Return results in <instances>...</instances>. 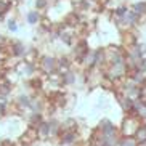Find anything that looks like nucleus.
Here are the masks:
<instances>
[{
	"instance_id": "nucleus-1",
	"label": "nucleus",
	"mask_w": 146,
	"mask_h": 146,
	"mask_svg": "<svg viewBox=\"0 0 146 146\" xmlns=\"http://www.w3.org/2000/svg\"><path fill=\"white\" fill-rule=\"evenodd\" d=\"M141 119L137 116H132V114H125V117L122 119V124L119 127V132L122 137H135L138 127L141 125Z\"/></svg>"
},
{
	"instance_id": "nucleus-2",
	"label": "nucleus",
	"mask_w": 146,
	"mask_h": 146,
	"mask_svg": "<svg viewBox=\"0 0 146 146\" xmlns=\"http://www.w3.org/2000/svg\"><path fill=\"white\" fill-rule=\"evenodd\" d=\"M37 66H39V69L45 76H50V74L58 71V60H56L55 56H50V55L40 56V61Z\"/></svg>"
},
{
	"instance_id": "nucleus-3",
	"label": "nucleus",
	"mask_w": 146,
	"mask_h": 146,
	"mask_svg": "<svg viewBox=\"0 0 146 146\" xmlns=\"http://www.w3.org/2000/svg\"><path fill=\"white\" fill-rule=\"evenodd\" d=\"M80 141H82V138L79 132H61L60 137H58V145L77 146Z\"/></svg>"
},
{
	"instance_id": "nucleus-4",
	"label": "nucleus",
	"mask_w": 146,
	"mask_h": 146,
	"mask_svg": "<svg viewBox=\"0 0 146 146\" xmlns=\"http://www.w3.org/2000/svg\"><path fill=\"white\" fill-rule=\"evenodd\" d=\"M96 129L103 133V135H106V137H109V135H120L119 129L114 125V122L111 119H101Z\"/></svg>"
},
{
	"instance_id": "nucleus-5",
	"label": "nucleus",
	"mask_w": 146,
	"mask_h": 146,
	"mask_svg": "<svg viewBox=\"0 0 146 146\" xmlns=\"http://www.w3.org/2000/svg\"><path fill=\"white\" fill-rule=\"evenodd\" d=\"M138 43H140V40H138L137 29H130V31L122 32V47H124L125 50L135 47V45H138Z\"/></svg>"
},
{
	"instance_id": "nucleus-6",
	"label": "nucleus",
	"mask_w": 146,
	"mask_h": 146,
	"mask_svg": "<svg viewBox=\"0 0 146 146\" xmlns=\"http://www.w3.org/2000/svg\"><path fill=\"white\" fill-rule=\"evenodd\" d=\"M26 53H27V48L23 42H16L15 40V42L10 43V55L16 56V58H24Z\"/></svg>"
},
{
	"instance_id": "nucleus-7",
	"label": "nucleus",
	"mask_w": 146,
	"mask_h": 146,
	"mask_svg": "<svg viewBox=\"0 0 146 146\" xmlns=\"http://www.w3.org/2000/svg\"><path fill=\"white\" fill-rule=\"evenodd\" d=\"M80 122L74 117H68L61 122V132H79L80 130Z\"/></svg>"
},
{
	"instance_id": "nucleus-8",
	"label": "nucleus",
	"mask_w": 146,
	"mask_h": 146,
	"mask_svg": "<svg viewBox=\"0 0 146 146\" xmlns=\"http://www.w3.org/2000/svg\"><path fill=\"white\" fill-rule=\"evenodd\" d=\"M130 11L133 15H137L140 19L143 21V18H146V0H140V2H133L129 7Z\"/></svg>"
},
{
	"instance_id": "nucleus-9",
	"label": "nucleus",
	"mask_w": 146,
	"mask_h": 146,
	"mask_svg": "<svg viewBox=\"0 0 146 146\" xmlns=\"http://www.w3.org/2000/svg\"><path fill=\"white\" fill-rule=\"evenodd\" d=\"M31 100H32V96L21 93V95H18L16 100H15V106L18 108V111H19V112L24 111V109H29V106H31Z\"/></svg>"
},
{
	"instance_id": "nucleus-10",
	"label": "nucleus",
	"mask_w": 146,
	"mask_h": 146,
	"mask_svg": "<svg viewBox=\"0 0 146 146\" xmlns=\"http://www.w3.org/2000/svg\"><path fill=\"white\" fill-rule=\"evenodd\" d=\"M37 133H39V140L40 141H47L50 140V133H48V122L43 120L42 124L37 127Z\"/></svg>"
},
{
	"instance_id": "nucleus-11",
	"label": "nucleus",
	"mask_w": 146,
	"mask_h": 146,
	"mask_svg": "<svg viewBox=\"0 0 146 146\" xmlns=\"http://www.w3.org/2000/svg\"><path fill=\"white\" fill-rule=\"evenodd\" d=\"M40 19H42V16H40L39 10H32V11H27V15H26L27 24H31V26H34V24H39Z\"/></svg>"
},
{
	"instance_id": "nucleus-12",
	"label": "nucleus",
	"mask_w": 146,
	"mask_h": 146,
	"mask_svg": "<svg viewBox=\"0 0 146 146\" xmlns=\"http://www.w3.org/2000/svg\"><path fill=\"white\" fill-rule=\"evenodd\" d=\"M135 140L138 141V145H143V143H146V122H143L140 127H138L137 133H135Z\"/></svg>"
},
{
	"instance_id": "nucleus-13",
	"label": "nucleus",
	"mask_w": 146,
	"mask_h": 146,
	"mask_svg": "<svg viewBox=\"0 0 146 146\" xmlns=\"http://www.w3.org/2000/svg\"><path fill=\"white\" fill-rule=\"evenodd\" d=\"M40 29L43 31V32H50V31L53 29V23H52V19H50V18L48 16H42V19H40Z\"/></svg>"
},
{
	"instance_id": "nucleus-14",
	"label": "nucleus",
	"mask_w": 146,
	"mask_h": 146,
	"mask_svg": "<svg viewBox=\"0 0 146 146\" xmlns=\"http://www.w3.org/2000/svg\"><path fill=\"white\" fill-rule=\"evenodd\" d=\"M119 146H138V141L133 137H122L119 141Z\"/></svg>"
},
{
	"instance_id": "nucleus-15",
	"label": "nucleus",
	"mask_w": 146,
	"mask_h": 146,
	"mask_svg": "<svg viewBox=\"0 0 146 146\" xmlns=\"http://www.w3.org/2000/svg\"><path fill=\"white\" fill-rule=\"evenodd\" d=\"M8 108H10L8 100L5 98V96H0V117L7 114V111H8Z\"/></svg>"
},
{
	"instance_id": "nucleus-16",
	"label": "nucleus",
	"mask_w": 146,
	"mask_h": 146,
	"mask_svg": "<svg viewBox=\"0 0 146 146\" xmlns=\"http://www.w3.org/2000/svg\"><path fill=\"white\" fill-rule=\"evenodd\" d=\"M74 82H76V76L74 72H68L63 76V85H72Z\"/></svg>"
},
{
	"instance_id": "nucleus-17",
	"label": "nucleus",
	"mask_w": 146,
	"mask_h": 146,
	"mask_svg": "<svg viewBox=\"0 0 146 146\" xmlns=\"http://www.w3.org/2000/svg\"><path fill=\"white\" fill-rule=\"evenodd\" d=\"M7 27H8V31H11V32H16V31H18V23H16V19H8V23H7Z\"/></svg>"
},
{
	"instance_id": "nucleus-18",
	"label": "nucleus",
	"mask_w": 146,
	"mask_h": 146,
	"mask_svg": "<svg viewBox=\"0 0 146 146\" xmlns=\"http://www.w3.org/2000/svg\"><path fill=\"white\" fill-rule=\"evenodd\" d=\"M50 0H35V8L37 10H43V8H47V5Z\"/></svg>"
},
{
	"instance_id": "nucleus-19",
	"label": "nucleus",
	"mask_w": 146,
	"mask_h": 146,
	"mask_svg": "<svg viewBox=\"0 0 146 146\" xmlns=\"http://www.w3.org/2000/svg\"><path fill=\"white\" fill-rule=\"evenodd\" d=\"M138 146H146V143H143V145H138Z\"/></svg>"
}]
</instances>
